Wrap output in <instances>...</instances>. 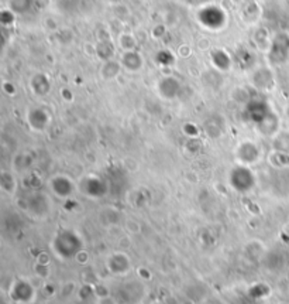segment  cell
<instances>
[{
	"label": "cell",
	"mask_w": 289,
	"mask_h": 304,
	"mask_svg": "<svg viewBox=\"0 0 289 304\" xmlns=\"http://www.w3.org/2000/svg\"><path fill=\"white\" fill-rule=\"evenodd\" d=\"M185 2H188V3H193V2H196V0H185Z\"/></svg>",
	"instance_id": "4fadbf2b"
},
{
	"label": "cell",
	"mask_w": 289,
	"mask_h": 304,
	"mask_svg": "<svg viewBox=\"0 0 289 304\" xmlns=\"http://www.w3.org/2000/svg\"><path fill=\"white\" fill-rule=\"evenodd\" d=\"M289 55V37L286 34H279L272 40L270 48V59L275 64L283 63Z\"/></svg>",
	"instance_id": "7a4b0ae2"
},
{
	"label": "cell",
	"mask_w": 289,
	"mask_h": 304,
	"mask_svg": "<svg viewBox=\"0 0 289 304\" xmlns=\"http://www.w3.org/2000/svg\"><path fill=\"white\" fill-rule=\"evenodd\" d=\"M245 116L248 120L254 123H263L270 117V109L263 101H251L245 106Z\"/></svg>",
	"instance_id": "3957f363"
},
{
	"label": "cell",
	"mask_w": 289,
	"mask_h": 304,
	"mask_svg": "<svg viewBox=\"0 0 289 304\" xmlns=\"http://www.w3.org/2000/svg\"><path fill=\"white\" fill-rule=\"evenodd\" d=\"M198 20L202 26L210 30H219L223 28L227 23V14L219 6H205L200 9L198 13Z\"/></svg>",
	"instance_id": "6da1fadb"
},
{
	"label": "cell",
	"mask_w": 289,
	"mask_h": 304,
	"mask_svg": "<svg viewBox=\"0 0 289 304\" xmlns=\"http://www.w3.org/2000/svg\"><path fill=\"white\" fill-rule=\"evenodd\" d=\"M122 64L129 71H137V70H140V67L142 65L141 55L138 52L133 51V50L126 51L122 57Z\"/></svg>",
	"instance_id": "5b68a950"
},
{
	"label": "cell",
	"mask_w": 289,
	"mask_h": 304,
	"mask_svg": "<svg viewBox=\"0 0 289 304\" xmlns=\"http://www.w3.org/2000/svg\"><path fill=\"white\" fill-rule=\"evenodd\" d=\"M157 61L162 65H169L173 63V55L168 51H161L160 54L157 55Z\"/></svg>",
	"instance_id": "8fae6325"
},
{
	"label": "cell",
	"mask_w": 289,
	"mask_h": 304,
	"mask_svg": "<svg viewBox=\"0 0 289 304\" xmlns=\"http://www.w3.org/2000/svg\"><path fill=\"white\" fill-rule=\"evenodd\" d=\"M97 54L102 59H110L112 55L115 54V48H113V46L110 44L109 41H104V43H100L99 47H97Z\"/></svg>",
	"instance_id": "30bf717a"
},
{
	"label": "cell",
	"mask_w": 289,
	"mask_h": 304,
	"mask_svg": "<svg viewBox=\"0 0 289 304\" xmlns=\"http://www.w3.org/2000/svg\"><path fill=\"white\" fill-rule=\"evenodd\" d=\"M13 12L12 10H5V12H2L0 14V20H2V23L7 26V24H12L13 23Z\"/></svg>",
	"instance_id": "7c38bea8"
},
{
	"label": "cell",
	"mask_w": 289,
	"mask_h": 304,
	"mask_svg": "<svg viewBox=\"0 0 289 304\" xmlns=\"http://www.w3.org/2000/svg\"><path fill=\"white\" fill-rule=\"evenodd\" d=\"M180 85L178 82V79H175L172 77H168L164 78L162 81L160 82V86H158V89H160V94L164 98H173L178 95V92H179Z\"/></svg>",
	"instance_id": "277c9868"
},
{
	"label": "cell",
	"mask_w": 289,
	"mask_h": 304,
	"mask_svg": "<svg viewBox=\"0 0 289 304\" xmlns=\"http://www.w3.org/2000/svg\"><path fill=\"white\" fill-rule=\"evenodd\" d=\"M32 89L40 94V95H44L50 89V82H48V78L45 75H37L35 78H32Z\"/></svg>",
	"instance_id": "9c48e42d"
},
{
	"label": "cell",
	"mask_w": 289,
	"mask_h": 304,
	"mask_svg": "<svg viewBox=\"0 0 289 304\" xmlns=\"http://www.w3.org/2000/svg\"><path fill=\"white\" fill-rule=\"evenodd\" d=\"M34 6V0H10L9 9L14 14H24L28 13Z\"/></svg>",
	"instance_id": "ba28073f"
},
{
	"label": "cell",
	"mask_w": 289,
	"mask_h": 304,
	"mask_svg": "<svg viewBox=\"0 0 289 304\" xmlns=\"http://www.w3.org/2000/svg\"><path fill=\"white\" fill-rule=\"evenodd\" d=\"M28 120H30V125H31L34 129L41 130L44 129L45 125L48 122V116H47V113H45L44 110L34 109L30 112Z\"/></svg>",
	"instance_id": "52a82bcc"
},
{
	"label": "cell",
	"mask_w": 289,
	"mask_h": 304,
	"mask_svg": "<svg viewBox=\"0 0 289 304\" xmlns=\"http://www.w3.org/2000/svg\"><path fill=\"white\" fill-rule=\"evenodd\" d=\"M212 63L213 65L222 70V71H227L230 68L231 65V59L229 57V54L223 50H214L212 52Z\"/></svg>",
	"instance_id": "8992f818"
}]
</instances>
